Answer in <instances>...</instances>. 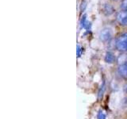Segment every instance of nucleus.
Segmentation results:
<instances>
[{
    "label": "nucleus",
    "instance_id": "9",
    "mask_svg": "<svg viewBox=\"0 0 127 119\" xmlns=\"http://www.w3.org/2000/svg\"><path fill=\"white\" fill-rule=\"evenodd\" d=\"M83 47H81L79 45H78L77 47H76V55H77L78 57H81V55L83 53Z\"/></svg>",
    "mask_w": 127,
    "mask_h": 119
},
{
    "label": "nucleus",
    "instance_id": "8",
    "mask_svg": "<svg viewBox=\"0 0 127 119\" xmlns=\"http://www.w3.org/2000/svg\"><path fill=\"white\" fill-rule=\"evenodd\" d=\"M98 119H106V114L105 113V111L104 110H100L98 111Z\"/></svg>",
    "mask_w": 127,
    "mask_h": 119
},
{
    "label": "nucleus",
    "instance_id": "5",
    "mask_svg": "<svg viewBox=\"0 0 127 119\" xmlns=\"http://www.w3.org/2000/svg\"><path fill=\"white\" fill-rule=\"evenodd\" d=\"M103 13L106 15H110L114 13V8L110 4H105L103 6Z\"/></svg>",
    "mask_w": 127,
    "mask_h": 119
},
{
    "label": "nucleus",
    "instance_id": "11",
    "mask_svg": "<svg viewBox=\"0 0 127 119\" xmlns=\"http://www.w3.org/2000/svg\"><path fill=\"white\" fill-rule=\"evenodd\" d=\"M86 2L85 1H83V2H82V3H81V6H80V10L81 11H83V10H84V9H85V7H86Z\"/></svg>",
    "mask_w": 127,
    "mask_h": 119
},
{
    "label": "nucleus",
    "instance_id": "1",
    "mask_svg": "<svg viewBox=\"0 0 127 119\" xmlns=\"http://www.w3.org/2000/svg\"><path fill=\"white\" fill-rule=\"evenodd\" d=\"M116 48L121 52L127 51V33H123L118 37L116 41Z\"/></svg>",
    "mask_w": 127,
    "mask_h": 119
},
{
    "label": "nucleus",
    "instance_id": "12",
    "mask_svg": "<svg viewBox=\"0 0 127 119\" xmlns=\"http://www.w3.org/2000/svg\"><path fill=\"white\" fill-rule=\"evenodd\" d=\"M124 67H126V69L127 70V60H126V63H125V65H124Z\"/></svg>",
    "mask_w": 127,
    "mask_h": 119
},
{
    "label": "nucleus",
    "instance_id": "7",
    "mask_svg": "<svg viewBox=\"0 0 127 119\" xmlns=\"http://www.w3.org/2000/svg\"><path fill=\"white\" fill-rule=\"evenodd\" d=\"M104 90H105V83L103 82L102 85L100 87V88H99V90H98V99H100L102 97V94H103V92H104Z\"/></svg>",
    "mask_w": 127,
    "mask_h": 119
},
{
    "label": "nucleus",
    "instance_id": "3",
    "mask_svg": "<svg viewBox=\"0 0 127 119\" xmlns=\"http://www.w3.org/2000/svg\"><path fill=\"white\" fill-rule=\"evenodd\" d=\"M100 40L102 41H107L111 38V31L110 30H103L102 31H101L100 35Z\"/></svg>",
    "mask_w": 127,
    "mask_h": 119
},
{
    "label": "nucleus",
    "instance_id": "10",
    "mask_svg": "<svg viewBox=\"0 0 127 119\" xmlns=\"http://www.w3.org/2000/svg\"><path fill=\"white\" fill-rule=\"evenodd\" d=\"M121 8L123 10H127V0H122Z\"/></svg>",
    "mask_w": 127,
    "mask_h": 119
},
{
    "label": "nucleus",
    "instance_id": "2",
    "mask_svg": "<svg viewBox=\"0 0 127 119\" xmlns=\"http://www.w3.org/2000/svg\"><path fill=\"white\" fill-rule=\"evenodd\" d=\"M116 19L118 22L122 26H126L127 25V10H122L118 12Z\"/></svg>",
    "mask_w": 127,
    "mask_h": 119
},
{
    "label": "nucleus",
    "instance_id": "6",
    "mask_svg": "<svg viewBox=\"0 0 127 119\" xmlns=\"http://www.w3.org/2000/svg\"><path fill=\"white\" fill-rule=\"evenodd\" d=\"M114 60H115L114 55L112 53H110V52H108V53H106V54L105 56V61L106 63H114Z\"/></svg>",
    "mask_w": 127,
    "mask_h": 119
},
{
    "label": "nucleus",
    "instance_id": "13",
    "mask_svg": "<svg viewBox=\"0 0 127 119\" xmlns=\"http://www.w3.org/2000/svg\"><path fill=\"white\" fill-rule=\"evenodd\" d=\"M115 1H117V0H115Z\"/></svg>",
    "mask_w": 127,
    "mask_h": 119
},
{
    "label": "nucleus",
    "instance_id": "4",
    "mask_svg": "<svg viewBox=\"0 0 127 119\" xmlns=\"http://www.w3.org/2000/svg\"><path fill=\"white\" fill-rule=\"evenodd\" d=\"M80 26H81V28H83V29H85L87 30H91V23L87 20V15L86 14H83L81 17V19H80Z\"/></svg>",
    "mask_w": 127,
    "mask_h": 119
}]
</instances>
